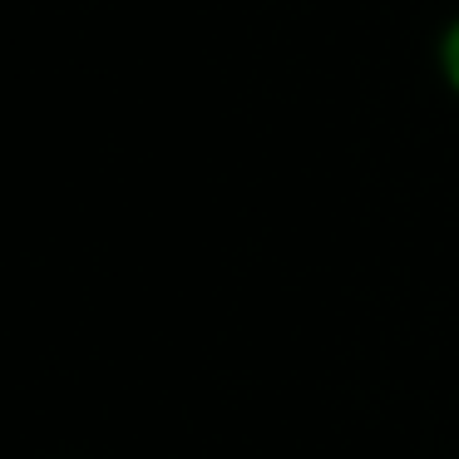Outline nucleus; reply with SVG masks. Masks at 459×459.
Returning a JSON list of instances; mask_svg holds the SVG:
<instances>
[{
	"label": "nucleus",
	"mask_w": 459,
	"mask_h": 459,
	"mask_svg": "<svg viewBox=\"0 0 459 459\" xmlns=\"http://www.w3.org/2000/svg\"><path fill=\"white\" fill-rule=\"evenodd\" d=\"M435 65H439V80L449 84V94L459 100V15L445 25V35H439V45H435Z\"/></svg>",
	"instance_id": "f257e3e1"
}]
</instances>
